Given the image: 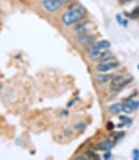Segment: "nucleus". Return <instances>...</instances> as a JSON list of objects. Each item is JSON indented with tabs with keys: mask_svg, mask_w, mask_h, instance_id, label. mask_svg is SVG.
<instances>
[{
	"mask_svg": "<svg viewBox=\"0 0 139 160\" xmlns=\"http://www.w3.org/2000/svg\"><path fill=\"white\" fill-rule=\"evenodd\" d=\"M86 15V10L79 3L72 4L70 8L66 10L62 15V22L66 26H70L73 24L81 22Z\"/></svg>",
	"mask_w": 139,
	"mask_h": 160,
	"instance_id": "f257e3e1",
	"label": "nucleus"
},
{
	"mask_svg": "<svg viewBox=\"0 0 139 160\" xmlns=\"http://www.w3.org/2000/svg\"><path fill=\"white\" fill-rule=\"evenodd\" d=\"M133 80V77L128 75H120V76H114L110 83V89L113 91H119L125 86H127L129 82Z\"/></svg>",
	"mask_w": 139,
	"mask_h": 160,
	"instance_id": "f03ea898",
	"label": "nucleus"
},
{
	"mask_svg": "<svg viewBox=\"0 0 139 160\" xmlns=\"http://www.w3.org/2000/svg\"><path fill=\"white\" fill-rule=\"evenodd\" d=\"M119 66H120L119 62L114 61L111 56V57H109V59L103 61L100 64H98V65L96 66V69L98 70V71H100V73H106L108 70H111V69H113V68H116V67H119Z\"/></svg>",
	"mask_w": 139,
	"mask_h": 160,
	"instance_id": "7ed1b4c3",
	"label": "nucleus"
},
{
	"mask_svg": "<svg viewBox=\"0 0 139 160\" xmlns=\"http://www.w3.org/2000/svg\"><path fill=\"white\" fill-rule=\"evenodd\" d=\"M110 47H111V43L109 42L108 40H100L98 42L92 43V44L88 46V52L92 53V52H96V51L108 50Z\"/></svg>",
	"mask_w": 139,
	"mask_h": 160,
	"instance_id": "20e7f679",
	"label": "nucleus"
},
{
	"mask_svg": "<svg viewBox=\"0 0 139 160\" xmlns=\"http://www.w3.org/2000/svg\"><path fill=\"white\" fill-rule=\"evenodd\" d=\"M42 4H43L44 9L49 12H56L60 9V4L56 1V0H42Z\"/></svg>",
	"mask_w": 139,
	"mask_h": 160,
	"instance_id": "39448f33",
	"label": "nucleus"
},
{
	"mask_svg": "<svg viewBox=\"0 0 139 160\" xmlns=\"http://www.w3.org/2000/svg\"><path fill=\"white\" fill-rule=\"evenodd\" d=\"M77 41L82 46H90V44L93 43L94 38H93V36L88 35L86 33H83V34H81L77 37Z\"/></svg>",
	"mask_w": 139,
	"mask_h": 160,
	"instance_id": "423d86ee",
	"label": "nucleus"
},
{
	"mask_svg": "<svg viewBox=\"0 0 139 160\" xmlns=\"http://www.w3.org/2000/svg\"><path fill=\"white\" fill-rule=\"evenodd\" d=\"M113 146H114V142L110 140H107V141L100 142L99 144L97 145V149H98V150H101V152H107V150H110Z\"/></svg>",
	"mask_w": 139,
	"mask_h": 160,
	"instance_id": "0eeeda50",
	"label": "nucleus"
},
{
	"mask_svg": "<svg viewBox=\"0 0 139 160\" xmlns=\"http://www.w3.org/2000/svg\"><path fill=\"white\" fill-rule=\"evenodd\" d=\"M114 77L113 74H109V75H103V74H99L96 76V80L99 82V83H106L108 81H111L112 79Z\"/></svg>",
	"mask_w": 139,
	"mask_h": 160,
	"instance_id": "6e6552de",
	"label": "nucleus"
},
{
	"mask_svg": "<svg viewBox=\"0 0 139 160\" xmlns=\"http://www.w3.org/2000/svg\"><path fill=\"white\" fill-rule=\"evenodd\" d=\"M122 108H123V104L115 103V104H113V105H111L109 107V110H110L112 114H119L122 112Z\"/></svg>",
	"mask_w": 139,
	"mask_h": 160,
	"instance_id": "1a4fd4ad",
	"label": "nucleus"
},
{
	"mask_svg": "<svg viewBox=\"0 0 139 160\" xmlns=\"http://www.w3.org/2000/svg\"><path fill=\"white\" fill-rule=\"evenodd\" d=\"M116 20H118V22H119L120 25H122V26H126L127 23H128V21L125 20L123 16L120 15V14H119V15H116Z\"/></svg>",
	"mask_w": 139,
	"mask_h": 160,
	"instance_id": "9d476101",
	"label": "nucleus"
},
{
	"mask_svg": "<svg viewBox=\"0 0 139 160\" xmlns=\"http://www.w3.org/2000/svg\"><path fill=\"white\" fill-rule=\"evenodd\" d=\"M86 157H88V159H99V156L92 150L86 152Z\"/></svg>",
	"mask_w": 139,
	"mask_h": 160,
	"instance_id": "9b49d317",
	"label": "nucleus"
},
{
	"mask_svg": "<svg viewBox=\"0 0 139 160\" xmlns=\"http://www.w3.org/2000/svg\"><path fill=\"white\" fill-rule=\"evenodd\" d=\"M127 104L133 108V110L137 109V108L139 107V102L138 101H128L127 102Z\"/></svg>",
	"mask_w": 139,
	"mask_h": 160,
	"instance_id": "f8f14e48",
	"label": "nucleus"
},
{
	"mask_svg": "<svg viewBox=\"0 0 139 160\" xmlns=\"http://www.w3.org/2000/svg\"><path fill=\"white\" fill-rule=\"evenodd\" d=\"M122 110H123L124 113H126V114H131L133 113V108H131V106L128 105V104H123V108H122Z\"/></svg>",
	"mask_w": 139,
	"mask_h": 160,
	"instance_id": "ddd939ff",
	"label": "nucleus"
},
{
	"mask_svg": "<svg viewBox=\"0 0 139 160\" xmlns=\"http://www.w3.org/2000/svg\"><path fill=\"white\" fill-rule=\"evenodd\" d=\"M120 120L123 122L124 125H128V123H131V119L127 118L126 116H120Z\"/></svg>",
	"mask_w": 139,
	"mask_h": 160,
	"instance_id": "4468645a",
	"label": "nucleus"
},
{
	"mask_svg": "<svg viewBox=\"0 0 139 160\" xmlns=\"http://www.w3.org/2000/svg\"><path fill=\"white\" fill-rule=\"evenodd\" d=\"M112 136H113L114 140H119V139L124 136V132H113L112 133Z\"/></svg>",
	"mask_w": 139,
	"mask_h": 160,
	"instance_id": "2eb2a0df",
	"label": "nucleus"
},
{
	"mask_svg": "<svg viewBox=\"0 0 139 160\" xmlns=\"http://www.w3.org/2000/svg\"><path fill=\"white\" fill-rule=\"evenodd\" d=\"M131 17H133V19H137V17H139V7H137L134 11L131 12Z\"/></svg>",
	"mask_w": 139,
	"mask_h": 160,
	"instance_id": "dca6fc26",
	"label": "nucleus"
},
{
	"mask_svg": "<svg viewBox=\"0 0 139 160\" xmlns=\"http://www.w3.org/2000/svg\"><path fill=\"white\" fill-rule=\"evenodd\" d=\"M85 123H77L76 125V129L77 130H84L85 129Z\"/></svg>",
	"mask_w": 139,
	"mask_h": 160,
	"instance_id": "f3484780",
	"label": "nucleus"
},
{
	"mask_svg": "<svg viewBox=\"0 0 139 160\" xmlns=\"http://www.w3.org/2000/svg\"><path fill=\"white\" fill-rule=\"evenodd\" d=\"M133 157H134V159L135 160L139 159V150L138 149H134V150H133Z\"/></svg>",
	"mask_w": 139,
	"mask_h": 160,
	"instance_id": "a211bd4d",
	"label": "nucleus"
},
{
	"mask_svg": "<svg viewBox=\"0 0 139 160\" xmlns=\"http://www.w3.org/2000/svg\"><path fill=\"white\" fill-rule=\"evenodd\" d=\"M111 152H109V150H107V152H105V154H103V159H106V160H108V159H110L111 158Z\"/></svg>",
	"mask_w": 139,
	"mask_h": 160,
	"instance_id": "6ab92c4d",
	"label": "nucleus"
},
{
	"mask_svg": "<svg viewBox=\"0 0 139 160\" xmlns=\"http://www.w3.org/2000/svg\"><path fill=\"white\" fill-rule=\"evenodd\" d=\"M107 128H108L109 130H112L113 128H114V123H112V122H110V121H109V122H108Z\"/></svg>",
	"mask_w": 139,
	"mask_h": 160,
	"instance_id": "aec40b11",
	"label": "nucleus"
},
{
	"mask_svg": "<svg viewBox=\"0 0 139 160\" xmlns=\"http://www.w3.org/2000/svg\"><path fill=\"white\" fill-rule=\"evenodd\" d=\"M57 2L60 4H64V3H67V2H69V1H71V0H56Z\"/></svg>",
	"mask_w": 139,
	"mask_h": 160,
	"instance_id": "412c9836",
	"label": "nucleus"
},
{
	"mask_svg": "<svg viewBox=\"0 0 139 160\" xmlns=\"http://www.w3.org/2000/svg\"><path fill=\"white\" fill-rule=\"evenodd\" d=\"M137 68H138V69H139V64H138V65H137Z\"/></svg>",
	"mask_w": 139,
	"mask_h": 160,
	"instance_id": "4be33fe9",
	"label": "nucleus"
}]
</instances>
